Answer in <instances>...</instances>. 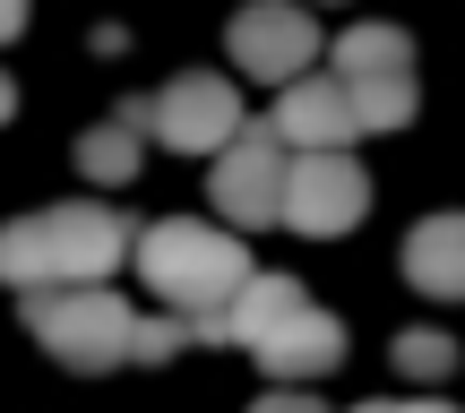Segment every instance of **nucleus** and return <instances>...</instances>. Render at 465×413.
I'll use <instances>...</instances> for the list:
<instances>
[{
  "mask_svg": "<svg viewBox=\"0 0 465 413\" xmlns=\"http://www.w3.org/2000/svg\"><path fill=\"white\" fill-rule=\"evenodd\" d=\"M138 276H147V293L164 301V310L182 319H207V310H232V293H242L259 267H250L242 232L232 224H199V215H164V224H147L130 241Z\"/></svg>",
  "mask_w": 465,
  "mask_h": 413,
  "instance_id": "obj_1",
  "label": "nucleus"
},
{
  "mask_svg": "<svg viewBox=\"0 0 465 413\" xmlns=\"http://www.w3.org/2000/svg\"><path fill=\"white\" fill-rule=\"evenodd\" d=\"M17 310L44 336V353L61 370H78V379H104L113 362H130L138 310L121 293H104V284H35V293H17Z\"/></svg>",
  "mask_w": 465,
  "mask_h": 413,
  "instance_id": "obj_2",
  "label": "nucleus"
},
{
  "mask_svg": "<svg viewBox=\"0 0 465 413\" xmlns=\"http://www.w3.org/2000/svg\"><path fill=\"white\" fill-rule=\"evenodd\" d=\"M284 172H293V147L276 138V121H250L216 147V172H207V207L224 224L259 232V224H284Z\"/></svg>",
  "mask_w": 465,
  "mask_h": 413,
  "instance_id": "obj_3",
  "label": "nucleus"
},
{
  "mask_svg": "<svg viewBox=\"0 0 465 413\" xmlns=\"http://www.w3.org/2000/svg\"><path fill=\"white\" fill-rule=\"evenodd\" d=\"M371 215V172L353 164V147H293L284 172V224L302 241H345Z\"/></svg>",
  "mask_w": 465,
  "mask_h": 413,
  "instance_id": "obj_4",
  "label": "nucleus"
},
{
  "mask_svg": "<svg viewBox=\"0 0 465 413\" xmlns=\"http://www.w3.org/2000/svg\"><path fill=\"white\" fill-rule=\"evenodd\" d=\"M224 52H232L242 78L284 86V78H302V69L319 61V17L293 9V0H242V9L224 17Z\"/></svg>",
  "mask_w": 465,
  "mask_h": 413,
  "instance_id": "obj_5",
  "label": "nucleus"
},
{
  "mask_svg": "<svg viewBox=\"0 0 465 413\" xmlns=\"http://www.w3.org/2000/svg\"><path fill=\"white\" fill-rule=\"evenodd\" d=\"M147 130L173 155H216L242 130V95H232V78H216V69H182V78H164L147 95Z\"/></svg>",
  "mask_w": 465,
  "mask_h": 413,
  "instance_id": "obj_6",
  "label": "nucleus"
},
{
  "mask_svg": "<svg viewBox=\"0 0 465 413\" xmlns=\"http://www.w3.org/2000/svg\"><path fill=\"white\" fill-rule=\"evenodd\" d=\"M44 232H52V284H104L130 259V224L113 207H95V199L44 207Z\"/></svg>",
  "mask_w": 465,
  "mask_h": 413,
  "instance_id": "obj_7",
  "label": "nucleus"
},
{
  "mask_svg": "<svg viewBox=\"0 0 465 413\" xmlns=\"http://www.w3.org/2000/svg\"><path fill=\"white\" fill-rule=\"evenodd\" d=\"M250 362H259L276 388H319L336 362H345V319H336V310H311V301H302V310L284 319L267 345H250Z\"/></svg>",
  "mask_w": 465,
  "mask_h": 413,
  "instance_id": "obj_8",
  "label": "nucleus"
},
{
  "mask_svg": "<svg viewBox=\"0 0 465 413\" xmlns=\"http://www.w3.org/2000/svg\"><path fill=\"white\" fill-rule=\"evenodd\" d=\"M276 138L284 147H353V138H362V121H353V95H345V78H311V69H302V78H284L276 86Z\"/></svg>",
  "mask_w": 465,
  "mask_h": 413,
  "instance_id": "obj_9",
  "label": "nucleus"
},
{
  "mask_svg": "<svg viewBox=\"0 0 465 413\" xmlns=\"http://www.w3.org/2000/svg\"><path fill=\"white\" fill-rule=\"evenodd\" d=\"M405 284L431 301H465V207L449 215H422L405 232Z\"/></svg>",
  "mask_w": 465,
  "mask_h": 413,
  "instance_id": "obj_10",
  "label": "nucleus"
},
{
  "mask_svg": "<svg viewBox=\"0 0 465 413\" xmlns=\"http://www.w3.org/2000/svg\"><path fill=\"white\" fill-rule=\"evenodd\" d=\"M328 69L336 78H414V34L388 26V17H362L328 44Z\"/></svg>",
  "mask_w": 465,
  "mask_h": 413,
  "instance_id": "obj_11",
  "label": "nucleus"
},
{
  "mask_svg": "<svg viewBox=\"0 0 465 413\" xmlns=\"http://www.w3.org/2000/svg\"><path fill=\"white\" fill-rule=\"evenodd\" d=\"M302 301H311V293H302V276H250L242 293H232V310H224V336H232V345H267Z\"/></svg>",
  "mask_w": 465,
  "mask_h": 413,
  "instance_id": "obj_12",
  "label": "nucleus"
},
{
  "mask_svg": "<svg viewBox=\"0 0 465 413\" xmlns=\"http://www.w3.org/2000/svg\"><path fill=\"white\" fill-rule=\"evenodd\" d=\"M0 284H17V293L52 284V232H44V215H9V224H0Z\"/></svg>",
  "mask_w": 465,
  "mask_h": 413,
  "instance_id": "obj_13",
  "label": "nucleus"
},
{
  "mask_svg": "<svg viewBox=\"0 0 465 413\" xmlns=\"http://www.w3.org/2000/svg\"><path fill=\"white\" fill-rule=\"evenodd\" d=\"M78 172H86V182H130V172H138V130H130V121H95V130H86L78 138Z\"/></svg>",
  "mask_w": 465,
  "mask_h": 413,
  "instance_id": "obj_14",
  "label": "nucleus"
},
{
  "mask_svg": "<svg viewBox=\"0 0 465 413\" xmlns=\"http://www.w3.org/2000/svg\"><path fill=\"white\" fill-rule=\"evenodd\" d=\"M345 95H353V121L362 130H405L414 121V78H345Z\"/></svg>",
  "mask_w": 465,
  "mask_h": 413,
  "instance_id": "obj_15",
  "label": "nucleus"
},
{
  "mask_svg": "<svg viewBox=\"0 0 465 413\" xmlns=\"http://www.w3.org/2000/svg\"><path fill=\"white\" fill-rule=\"evenodd\" d=\"M397 370H405V379H449V370H457V345L440 328H405L397 336Z\"/></svg>",
  "mask_w": 465,
  "mask_h": 413,
  "instance_id": "obj_16",
  "label": "nucleus"
},
{
  "mask_svg": "<svg viewBox=\"0 0 465 413\" xmlns=\"http://www.w3.org/2000/svg\"><path fill=\"white\" fill-rule=\"evenodd\" d=\"M182 345H190V319H182V310H164V319H138V328H130V362H173Z\"/></svg>",
  "mask_w": 465,
  "mask_h": 413,
  "instance_id": "obj_17",
  "label": "nucleus"
},
{
  "mask_svg": "<svg viewBox=\"0 0 465 413\" xmlns=\"http://www.w3.org/2000/svg\"><path fill=\"white\" fill-rule=\"evenodd\" d=\"M250 413H328V405H319L311 388H267V397L250 405Z\"/></svg>",
  "mask_w": 465,
  "mask_h": 413,
  "instance_id": "obj_18",
  "label": "nucleus"
},
{
  "mask_svg": "<svg viewBox=\"0 0 465 413\" xmlns=\"http://www.w3.org/2000/svg\"><path fill=\"white\" fill-rule=\"evenodd\" d=\"M17 26H26V0H0V44H9Z\"/></svg>",
  "mask_w": 465,
  "mask_h": 413,
  "instance_id": "obj_19",
  "label": "nucleus"
},
{
  "mask_svg": "<svg viewBox=\"0 0 465 413\" xmlns=\"http://www.w3.org/2000/svg\"><path fill=\"white\" fill-rule=\"evenodd\" d=\"M388 413H457V405H440V397H414V405H388Z\"/></svg>",
  "mask_w": 465,
  "mask_h": 413,
  "instance_id": "obj_20",
  "label": "nucleus"
},
{
  "mask_svg": "<svg viewBox=\"0 0 465 413\" xmlns=\"http://www.w3.org/2000/svg\"><path fill=\"white\" fill-rule=\"evenodd\" d=\"M0 121H17V86L9 78H0Z\"/></svg>",
  "mask_w": 465,
  "mask_h": 413,
  "instance_id": "obj_21",
  "label": "nucleus"
},
{
  "mask_svg": "<svg viewBox=\"0 0 465 413\" xmlns=\"http://www.w3.org/2000/svg\"><path fill=\"white\" fill-rule=\"evenodd\" d=\"M353 413H388V405H353Z\"/></svg>",
  "mask_w": 465,
  "mask_h": 413,
  "instance_id": "obj_22",
  "label": "nucleus"
}]
</instances>
